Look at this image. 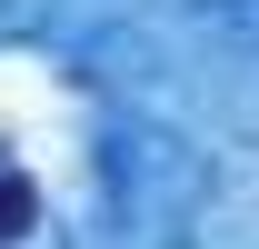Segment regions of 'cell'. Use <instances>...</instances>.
<instances>
[{"label": "cell", "instance_id": "obj_1", "mask_svg": "<svg viewBox=\"0 0 259 249\" xmlns=\"http://www.w3.org/2000/svg\"><path fill=\"white\" fill-rule=\"evenodd\" d=\"M30 219H40V189L20 170H0V239H30Z\"/></svg>", "mask_w": 259, "mask_h": 249}]
</instances>
